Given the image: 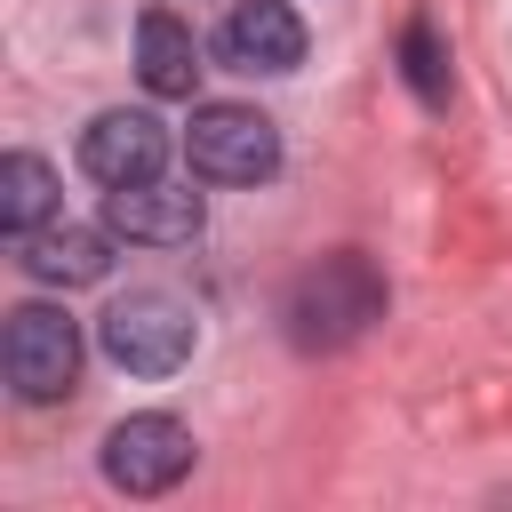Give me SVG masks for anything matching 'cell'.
I'll return each instance as SVG.
<instances>
[{"label":"cell","mask_w":512,"mask_h":512,"mask_svg":"<svg viewBox=\"0 0 512 512\" xmlns=\"http://www.w3.org/2000/svg\"><path fill=\"white\" fill-rule=\"evenodd\" d=\"M112 240H120L112 224H40L16 240V264L40 288H96L112 272Z\"/></svg>","instance_id":"obj_9"},{"label":"cell","mask_w":512,"mask_h":512,"mask_svg":"<svg viewBox=\"0 0 512 512\" xmlns=\"http://www.w3.org/2000/svg\"><path fill=\"white\" fill-rule=\"evenodd\" d=\"M40 224H56V168L40 152H8L0 160V232L24 240Z\"/></svg>","instance_id":"obj_11"},{"label":"cell","mask_w":512,"mask_h":512,"mask_svg":"<svg viewBox=\"0 0 512 512\" xmlns=\"http://www.w3.org/2000/svg\"><path fill=\"white\" fill-rule=\"evenodd\" d=\"M200 192L192 184H160V176H144V184H112L104 192V224L120 232V240H144V248H184L192 232H200Z\"/></svg>","instance_id":"obj_8"},{"label":"cell","mask_w":512,"mask_h":512,"mask_svg":"<svg viewBox=\"0 0 512 512\" xmlns=\"http://www.w3.org/2000/svg\"><path fill=\"white\" fill-rule=\"evenodd\" d=\"M184 472H192V432L176 416L144 408V416H120L104 432V480L120 496H168Z\"/></svg>","instance_id":"obj_5"},{"label":"cell","mask_w":512,"mask_h":512,"mask_svg":"<svg viewBox=\"0 0 512 512\" xmlns=\"http://www.w3.org/2000/svg\"><path fill=\"white\" fill-rule=\"evenodd\" d=\"M0 376L16 400L48 408L80 384V320L64 304H16L0 328Z\"/></svg>","instance_id":"obj_3"},{"label":"cell","mask_w":512,"mask_h":512,"mask_svg":"<svg viewBox=\"0 0 512 512\" xmlns=\"http://www.w3.org/2000/svg\"><path fill=\"white\" fill-rule=\"evenodd\" d=\"M400 80L416 88V104H448V48H440V32L424 16L400 32Z\"/></svg>","instance_id":"obj_12"},{"label":"cell","mask_w":512,"mask_h":512,"mask_svg":"<svg viewBox=\"0 0 512 512\" xmlns=\"http://www.w3.org/2000/svg\"><path fill=\"white\" fill-rule=\"evenodd\" d=\"M80 168H88L104 192H112V184L160 176V168H168V128H160V112H144V104L96 112V120L80 128Z\"/></svg>","instance_id":"obj_6"},{"label":"cell","mask_w":512,"mask_h":512,"mask_svg":"<svg viewBox=\"0 0 512 512\" xmlns=\"http://www.w3.org/2000/svg\"><path fill=\"white\" fill-rule=\"evenodd\" d=\"M224 72H296L304 64V16L288 0H240L216 32Z\"/></svg>","instance_id":"obj_7"},{"label":"cell","mask_w":512,"mask_h":512,"mask_svg":"<svg viewBox=\"0 0 512 512\" xmlns=\"http://www.w3.org/2000/svg\"><path fill=\"white\" fill-rule=\"evenodd\" d=\"M96 344H104V360L128 368V376H176V368L192 360V344H200V320H192V304L168 296V288H128V296L104 304Z\"/></svg>","instance_id":"obj_2"},{"label":"cell","mask_w":512,"mask_h":512,"mask_svg":"<svg viewBox=\"0 0 512 512\" xmlns=\"http://www.w3.org/2000/svg\"><path fill=\"white\" fill-rule=\"evenodd\" d=\"M384 320V272L360 248H336L320 264L296 272V288L280 296V328L296 352H344Z\"/></svg>","instance_id":"obj_1"},{"label":"cell","mask_w":512,"mask_h":512,"mask_svg":"<svg viewBox=\"0 0 512 512\" xmlns=\"http://www.w3.org/2000/svg\"><path fill=\"white\" fill-rule=\"evenodd\" d=\"M200 40H192V24L176 16V8H144L136 16V80L152 88V96H192L200 88Z\"/></svg>","instance_id":"obj_10"},{"label":"cell","mask_w":512,"mask_h":512,"mask_svg":"<svg viewBox=\"0 0 512 512\" xmlns=\"http://www.w3.org/2000/svg\"><path fill=\"white\" fill-rule=\"evenodd\" d=\"M184 152H192V176H208V184H264V176H280V128L256 104H192Z\"/></svg>","instance_id":"obj_4"}]
</instances>
